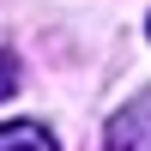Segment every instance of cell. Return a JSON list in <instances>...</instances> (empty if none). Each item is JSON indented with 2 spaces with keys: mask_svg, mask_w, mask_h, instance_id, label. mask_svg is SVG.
I'll return each mask as SVG.
<instances>
[{
  "mask_svg": "<svg viewBox=\"0 0 151 151\" xmlns=\"http://www.w3.org/2000/svg\"><path fill=\"white\" fill-rule=\"evenodd\" d=\"M0 151H60V145L42 121H6L0 127Z\"/></svg>",
  "mask_w": 151,
  "mask_h": 151,
  "instance_id": "cell-1",
  "label": "cell"
},
{
  "mask_svg": "<svg viewBox=\"0 0 151 151\" xmlns=\"http://www.w3.org/2000/svg\"><path fill=\"white\" fill-rule=\"evenodd\" d=\"M12 91H18V60H12L6 48H0V103H6Z\"/></svg>",
  "mask_w": 151,
  "mask_h": 151,
  "instance_id": "cell-2",
  "label": "cell"
}]
</instances>
